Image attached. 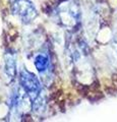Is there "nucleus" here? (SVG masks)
Masks as SVG:
<instances>
[{"instance_id":"obj_1","label":"nucleus","mask_w":117,"mask_h":122,"mask_svg":"<svg viewBox=\"0 0 117 122\" xmlns=\"http://www.w3.org/2000/svg\"><path fill=\"white\" fill-rule=\"evenodd\" d=\"M20 83L21 89L30 96L32 102L41 96V82L32 72L21 69L20 72Z\"/></svg>"},{"instance_id":"obj_2","label":"nucleus","mask_w":117,"mask_h":122,"mask_svg":"<svg viewBox=\"0 0 117 122\" xmlns=\"http://www.w3.org/2000/svg\"><path fill=\"white\" fill-rule=\"evenodd\" d=\"M12 12L20 17L24 24H29L37 17L38 12L34 4L29 0H14L12 4Z\"/></svg>"},{"instance_id":"obj_3","label":"nucleus","mask_w":117,"mask_h":122,"mask_svg":"<svg viewBox=\"0 0 117 122\" xmlns=\"http://www.w3.org/2000/svg\"><path fill=\"white\" fill-rule=\"evenodd\" d=\"M15 72H16L15 57L11 53H6L4 59V73L9 78V81H11L15 76Z\"/></svg>"},{"instance_id":"obj_4","label":"nucleus","mask_w":117,"mask_h":122,"mask_svg":"<svg viewBox=\"0 0 117 122\" xmlns=\"http://www.w3.org/2000/svg\"><path fill=\"white\" fill-rule=\"evenodd\" d=\"M34 63H35V66H36V69L39 71V73L43 74V73H46V72L49 70L50 68V59L49 57L45 54H38L35 59H34Z\"/></svg>"}]
</instances>
